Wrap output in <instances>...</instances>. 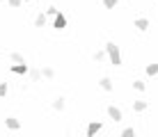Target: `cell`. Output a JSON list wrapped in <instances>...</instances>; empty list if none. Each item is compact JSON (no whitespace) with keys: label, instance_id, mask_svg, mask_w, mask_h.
Segmentation results:
<instances>
[{"label":"cell","instance_id":"1","mask_svg":"<svg viewBox=\"0 0 158 137\" xmlns=\"http://www.w3.org/2000/svg\"><path fill=\"white\" fill-rule=\"evenodd\" d=\"M106 55L110 57V64L122 66V55H119V48H117L115 41H108V43H106Z\"/></svg>","mask_w":158,"mask_h":137},{"label":"cell","instance_id":"2","mask_svg":"<svg viewBox=\"0 0 158 137\" xmlns=\"http://www.w3.org/2000/svg\"><path fill=\"white\" fill-rule=\"evenodd\" d=\"M108 117H110L115 123H119L124 119V114H122V110H119L117 105H108Z\"/></svg>","mask_w":158,"mask_h":137},{"label":"cell","instance_id":"3","mask_svg":"<svg viewBox=\"0 0 158 137\" xmlns=\"http://www.w3.org/2000/svg\"><path fill=\"white\" fill-rule=\"evenodd\" d=\"M101 128H103L101 121H92L89 126H87V137H94L96 133H101Z\"/></svg>","mask_w":158,"mask_h":137},{"label":"cell","instance_id":"4","mask_svg":"<svg viewBox=\"0 0 158 137\" xmlns=\"http://www.w3.org/2000/svg\"><path fill=\"white\" fill-rule=\"evenodd\" d=\"M53 27H55V30H64V27H67V16L64 14H55V23H53Z\"/></svg>","mask_w":158,"mask_h":137},{"label":"cell","instance_id":"5","mask_svg":"<svg viewBox=\"0 0 158 137\" xmlns=\"http://www.w3.org/2000/svg\"><path fill=\"white\" fill-rule=\"evenodd\" d=\"M28 71H30V66L25 62L23 64H14V66H12V73H16V75H25Z\"/></svg>","mask_w":158,"mask_h":137},{"label":"cell","instance_id":"6","mask_svg":"<svg viewBox=\"0 0 158 137\" xmlns=\"http://www.w3.org/2000/svg\"><path fill=\"white\" fill-rule=\"evenodd\" d=\"M5 126H7L9 130H19L21 128V121L16 117H7V119H5Z\"/></svg>","mask_w":158,"mask_h":137},{"label":"cell","instance_id":"7","mask_svg":"<svg viewBox=\"0 0 158 137\" xmlns=\"http://www.w3.org/2000/svg\"><path fill=\"white\" fill-rule=\"evenodd\" d=\"M135 30H140V32H147V30H149V21H147V18H135Z\"/></svg>","mask_w":158,"mask_h":137},{"label":"cell","instance_id":"8","mask_svg":"<svg viewBox=\"0 0 158 137\" xmlns=\"http://www.w3.org/2000/svg\"><path fill=\"white\" fill-rule=\"evenodd\" d=\"M147 107H149V103H147V101H135L133 103V112H144Z\"/></svg>","mask_w":158,"mask_h":137},{"label":"cell","instance_id":"9","mask_svg":"<svg viewBox=\"0 0 158 137\" xmlns=\"http://www.w3.org/2000/svg\"><path fill=\"white\" fill-rule=\"evenodd\" d=\"M64 105H67V103H64V98H62V96H57L55 101H53V110H57V112H62Z\"/></svg>","mask_w":158,"mask_h":137},{"label":"cell","instance_id":"10","mask_svg":"<svg viewBox=\"0 0 158 137\" xmlns=\"http://www.w3.org/2000/svg\"><path fill=\"white\" fill-rule=\"evenodd\" d=\"M101 89H106V91H112V80L110 78H101Z\"/></svg>","mask_w":158,"mask_h":137},{"label":"cell","instance_id":"11","mask_svg":"<svg viewBox=\"0 0 158 137\" xmlns=\"http://www.w3.org/2000/svg\"><path fill=\"white\" fill-rule=\"evenodd\" d=\"M35 25H37V27H44V25H46V12L37 14V18H35Z\"/></svg>","mask_w":158,"mask_h":137},{"label":"cell","instance_id":"12","mask_svg":"<svg viewBox=\"0 0 158 137\" xmlns=\"http://www.w3.org/2000/svg\"><path fill=\"white\" fill-rule=\"evenodd\" d=\"M9 59L16 62V64H23V62H25V57H23L21 53H9Z\"/></svg>","mask_w":158,"mask_h":137},{"label":"cell","instance_id":"13","mask_svg":"<svg viewBox=\"0 0 158 137\" xmlns=\"http://www.w3.org/2000/svg\"><path fill=\"white\" fill-rule=\"evenodd\" d=\"M28 75H30L32 80H39V78H41V69H30Z\"/></svg>","mask_w":158,"mask_h":137},{"label":"cell","instance_id":"14","mask_svg":"<svg viewBox=\"0 0 158 137\" xmlns=\"http://www.w3.org/2000/svg\"><path fill=\"white\" fill-rule=\"evenodd\" d=\"M92 57H94V62H103V59H106V50H96Z\"/></svg>","mask_w":158,"mask_h":137},{"label":"cell","instance_id":"15","mask_svg":"<svg viewBox=\"0 0 158 137\" xmlns=\"http://www.w3.org/2000/svg\"><path fill=\"white\" fill-rule=\"evenodd\" d=\"M147 75H158V64H149L147 66Z\"/></svg>","mask_w":158,"mask_h":137},{"label":"cell","instance_id":"16","mask_svg":"<svg viewBox=\"0 0 158 137\" xmlns=\"http://www.w3.org/2000/svg\"><path fill=\"white\" fill-rule=\"evenodd\" d=\"M41 75H44V78H53V75H55V71H53L51 66H46V69H41Z\"/></svg>","mask_w":158,"mask_h":137},{"label":"cell","instance_id":"17","mask_svg":"<svg viewBox=\"0 0 158 137\" xmlns=\"http://www.w3.org/2000/svg\"><path fill=\"white\" fill-rule=\"evenodd\" d=\"M133 89H138V91H144V89H147V85H144L142 80H135V82H133Z\"/></svg>","mask_w":158,"mask_h":137},{"label":"cell","instance_id":"18","mask_svg":"<svg viewBox=\"0 0 158 137\" xmlns=\"http://www.w3.org/2000/svg\"><path fill=\"white\" fill-rule=\"evenodd\" d=\"M117 2H119V0H103V7H108V9H115V7H117Z\"/></svg>","mask_w":158,"mask_h":137},{"label":"cell","instance_id":"19","mask_svg":"<svg viewBox=\"0 0 158 137\" xmlns=\"http://www.w3.org/2000/svg\"><path fill=\"white\" fill-rule=\"evenodd\" d=\"M131 135H135V128H124L122 130V137H131Z\"/></svg>","mask_w":158,"mask_h":137},{"label":"cell","instance_id":"20","mask_svg":"<svg viewBox=\"0 0 158 137\" xmlns=\"http://www.w3.org/2000/svg\"><path fill=\"white\" fill-rule=\"evenodd\" d=\"M7 94V82H0V98Z\"/></svg>","mask_w":158,"mask_h":137},{"label":"cell","instance_id":"21","mask_svg":"<svg viewBox=\"0 0 158 137\" xmlns=\"http://www.w3.org/2000/svg\"><path fill=\"white\" fill-rule=\"evenodd\" d=\"M55 14H57V7H53V5H51V7L46 9V16H55Z\"/></svg>","mask_w":158,"mask_h":137},{"label":"cell","instance_id":"22","mask_svg":"<svg viewBox=\"0 0 158 137\" xmlns=\"http://www.w3.org/2000/svg\"><path fill=\"white\" fill-rule=\"evenodd\" d=\"M7 2H9V7H21V2H23V0H7Z\"/></svg>","mask_w":158,"mask_h":137},{"label":"cell","instance_id":"23","mask_svg":"<svg viewBox=\"0 0 158 137\" xmlns=\"http://www.w3.org/2000/svg\"><path fill=\"white\" fill-rule=\"evenodd\" d=\"M23 2H30V0H23Z\"/></svg>","mask_w":158,"mask_h":137},{"label":"cell","instance_id":"24","mask_svg":"<svg viewBox=\"0 0 158 137\" xmlns=\"http://www.w3.org/2000/svg\"><path fill=\"white\" fill-rule=\"evenodd\" d=\"M0 2H5V0H0Z\"/></svg>","mask_w":158,"mask_h":137}]
</instances>
